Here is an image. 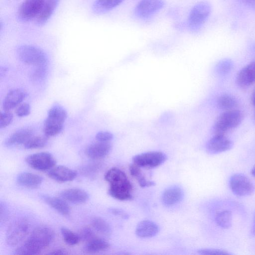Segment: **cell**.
Here are the masks:
<instances>
[{"label": "cell", "instance_id": "obj_27", "mask_svg": "<svg viewBox=\"0 0 255 255\" xmlns=\"http://www.w3.org/2000/svg\"><path fill=\"white\" fill-rule=\"evenodd\" d=\"M217 105L219 109L225 111L235 109L238 105V101L233 96L225 94L218 98Z\"/></svg>", "mask_w": 255, "mask_h": 255}, {"label": "cell", "instance_id": "obj_5", "mask_svg": "<svg viewBox=\"0 0 255 255\" xmlns=\"http://www.w3.org/2000/svg\"><path fill=\"white\" fill-rule=\"evenodd\" d=\"M211 11L210 4L202 1L195 4L188 17L187 24L192 31L199 30L208 19Z\"/></svg>", "mask_w": 255, "mask_h": 255}, {"label": "cell", "instance_id": "obj_10", "mask_svg": "<svg viewBox=\"0 0 255 255\" xmlns=\"http://www.w3.org/2000/svg\"><path fill=\"white\" fill-rule=\"evenodd\" d=\"M44 0H24L17 11V17L22 21H28L39 14Z\"/></svg>", "mask_w": 255, "mask_h": 255}, {"label": "cell", "instance_id": "obj_6", "mask_svg": "<svg viewBox=\"0 0 255 255\" xmlns=\"http://www.w3.org/2000/svg\"><path fill=\"white\" fill-rule=\"evenodd\" d=\"M16 53L22 62L36 67L45 66L47 61L46 55L43 51L32 45L19 46L17 48Z\"/></svg>", "mask_w": 255, "mask_h": 255}, {"label": "cell", "instance_id": "obj_8", "mask_svg": "<svg viewBox=\"0 0 255 255\" xmlns=\"http://www.w3.org/2000/svg\"><path fill=\"white\" fill-rule=\"evenodd\" d=\"M229 185L233 193L240 197L249 196L254 191L252 182L246 176L241 173L233 175L230 177Z\"/></svg>", "mask_w": 255, "mask_h": 255}, {"label": "cell", "instance_id": "obj_23", "mask_svg": "<svg viewBox=\"0 0 255 255\" xmlns=\"http://www.w3.org/2000/svg\"><path fill=\"white\" fill-rule=\"evenodd\" d=\"M42 181V178L39 175L27 172L20 173L16 178V181L18 184L30 188L39 187Z\"/></svg>", "mask_w": 255, "mask_h": 255}, {"label": "cell", "instance_id": "obj_44", "mask_svg": "<svg viewBox=\"0 0 255 255\" xmlns=\"http://www.w3.org/2000/svg\"><path fill=\"white\" fill-rule=\"evenodd\" d=\"M252 101L253 105L255 107V90L254 91V92L253 93V94L252 96Z\"/></svg>", "mask_w": 255, "mask_h": 255}, {"label": "cell", "instance_id": "obj_29", "mask_svg": "<svg viewBox=\"0 0 255 255\" xmlns=\"http://www.w3.org/2000/svg\"><path fill=\"white\" fill-rule=\"evenodd\" d=\"M215 222L218 226L223 229L229 228L232 225V212L227 210L218 212L215 216Z\"/></svg>", "mask_w": 255, "mask_h": 255}, {"label": "cell", "instance_id": "obj_21", "mask_svg": "<svg viewBox=\"0 0 255 255\" xmlns=\"http://www.w3.org/2000/svg\"><path fill=\"white\" fill-rule=\"evenodd\" d=\"M184 196L182 189L178 186H173L166 189L162 195V202L167 206H171L180 202Z\"/></svg>", "mask_w": 255, "mask_h": 255}, {"label": "cell", "instance_id": "obj_20", "mask_svg": "<svg viewBox=\"0 0 255 255\" xmlns=\"http://www.w3.org/2000/svg\"><path fill=\"white\" fill-rule=\"evenodd\" d=\"M159 231V226L149 220H143L137 225L135 234L139 238H148L155 236Z\"/></svg>", "mask_w": 255, "mask_h": 255}, {"label": "cell", "instance_id": "obj_13", "mask_svg": "<svg viewBox=\"0 0 255 255\" xmlns=\"http://www.w3.org/2000/svg\"><path fill=\"white\" fill-rule=\"evenodd\" d=\"M233 145V142L225 135L214 134L208 141L206 150L210 154H218L230 150Z\"/></svg>", "mask_w": 255, "mask_h": 255}, {"label": "cell", "instance_id": "obj_28", "mask_svg": "<svg viewBox=\"0 0 255 255\" xmlns=\"http://www.w3.org/2000/svg\"><path fill=\"white\" fill-rule=\"evenodd\" d=\"M130 174L137 181L141 187H150L154 186L155 183L151 181L147 180L143 175L139 166L133 163L129 166Z\"/></svg>", "mask_w": 255, "mask_h": 255}, {"label": "cell", "instance_id": "obj_30", "mask_svg": "<svg viewBox=\"0 0 255 255\" xmlns=\"http://www.w3.org/2000/svg\"><path fill=\"white\" fill-rule=\"evenodd\" d=\"M92 225L94 229L101 234L104 236H110L112 229L109 223L100 217H95L92 220Z\"/></svg>", "mask_w": 255, "mask_h": 255}, {"label": "cell", "instance_id": "obj_31", "mask_svg": "<svg viewBox=\"0 0 255 255\" xmlns=\"http://www.w3.org/2000/svg\"><path fill=\"white\" fill-rule=\"evenodd\" d=\"M47 136L33 135L24 144L26 149H36L45 146L47 143Z\"/></svg>", "mask_w": 255, "mask_h": 255}, {"label": "cell", "instance_id": "obj_4", "mask_svg": "<svg viewBox=\"0 0 255 255\" xmlns=\"http://www.w3.org/2000/svg\"><path fill=\"white\" fill-rule=\"evenodd\" d=\"M244 118L242 112L236 109L224 111L216 119L213 128L214 134H223L239 126Z\"/></svg>", "mask_w": 255, "mask_h": 255}, {"label": "cell", "instance_id": "obj_3", "mask_svg": "<svg viewBox=\"0 0 255 255\" xmlns=\"http://www.w3.org/2000/svg\"><path fill=\"white\" fill-rule=\"evenodd\" d=\"M67 117V112L63 107L57 104L53 105L44 122L43 131L45 136H54L60 133Z\"/></svg>", "mask_w": 255, "mask_h": 255}, {"label": "cell", "instance_id": "obj_40", "mask_svg": "<svg viewBox=\"0 0 255 255\" xmlns=\"http://www.w3.org/2000/svg\"><path fill=\"white\" fill-rule=\"evenodd\" d=\"M111 212L116 216H118L121 218L124 219H128V214L125 212L124 211L121 210L120 209L117 208H113L111 210Z\"/></svg>", "mask_w": 255, "mask_h": 255}, {"label": "cell", "instance_id": "obj_1", "mask_svg": "<svg viewBox=\"0 0 255 255\" xmlns=\"http://www.w3.org/2000/svg\"><path fill=\"white\" fill-rule=\"evenodd\" d=\"M53 231L49 227L40 226L35 228L28 239L14 251L15 255L38 254L52 241Z\"/></svg>", "mask_w": 255, "mask_h": 255}, {"label": "cell", "instance_id": "obj_22", "mask_svg": "<svg viewBox=\"0 0 255 255\" xmlns=\"http://www.w3.org/2000/svg\"><path fill=\"white\" fill-rule=\"evenodd\" d=\"M60 0H44L41 11L36 18L38 26L44 25L50 19L56 8Z\"/></svg>", "mask_w": 255, "mask_h": 255}, {"label": "cell", "instance_id": "obj_35", "mask_svg": "<svg viewBox=\"0 0 255 255\" xmlns=\"http://www.w3.org/2000/svg\"><path fill=\"white\" fill-rule=\"evenodd\" d=\"M30 113V107L27 103L20 104L15 110V114L18 117H23L28 116Z\"/></svg>", "mask_w": 255, "mask_h": 255}, {"label": "cell", "instance_id": "obj_19", "mask_svg": "<svg viewBox=\"0 0 255 255\" xmlns=\"http://www.w3.org/2000/svg\"><path fill=\"white\" fill-rule=\"evenodd\" d=\"M60 196L66 201L75 204L86 202L89 198L88 194L79 188H69L61 192Z\"/></svg>", "mask_w": 255, "mask_h": 255}, {"label": "cell", "instance_id": "obj_32", "mask_svg": "<svg viewBox=\"0 0 255 255\" xmlns=\"http://www.w3.org/2000/svg\"><path fill=\"white\" fill-rule=\"evenodd\" d=\"M61 232L64 241L68 245L73 246L79 243L80 239L79 236L70 229L62 227L61 228Z\"/></svg>", "mask_w": 255, "mask_h": 255}, {"label": "cell", "instance_id": "obj_34", "mask_svg": "<svg viewBox=\"0 0 255 255\" xmlns=\"http://www.w3.org/2000/svg\"><path fill=\"white\" fill-rule=\"evenodd\" d=\"M13 116L9 111L1 112L0 117V128L7 127L13 120Z\"/></svg>", "mask_w": 255, "mask_h": 255}, {"label": "cell", "instance_id": "obj_33", "mask_svg": "<svg viewBox=\"0 0 255 255\" xmlns=\"http://www.w3.org/2000/svg\"><path fill=\"white\" fill-rule=\"evenodd\" d=\"M233 67V62L229 59L222 60L216 65V71L219 74L224 75L231 72Z\"/></svg>", "mask_w": 255, "mask_h": 255}, {"label": "cell", "instance_id": "obj_14", "mask_svg": "<svg viewBox=\"0 0 255 255\" xmlns=\"http://www.w3.org/2000/svg\"><path fill=\"white\" fill-rule=\"evenodd\" d=\"M236 82L242 88L248 87L255 83V61L250 62L239 71Z\"/></svg>", "mask_w": 255, "mask_h": 255}, {"label": "cell", "instance_id": "obj_16", "mask_svg": "<svg viewBox=\"0 0 255 255\" xmlns=\"http://www.w3.org/2000/svg\"><path fill=\"white\" fill-rule=\"evenodd\" d=\"M110 142L98 141L90 144L86 150L87 155L93 159H100L105 157L112 149Z\"/></svg>", "mask_w": 255, "mask_h": 255}, {"label": "cell", "instance_id": "obj_9", "mask_svg": "<svg viewBox=\"0 0 255 255\" xmlns=\"http://www.w3.org/2000/svg\"><path fill=\"white\" fill-rule=\"evenodd\" d=\"M166 159V154L162 152L149 151L135 155L132 161L139 167L154 168L163 164Z\"/></svg>", "mask_w": 255, "mask_h": 255}, {"label": "cell", "instance_id": "obj_38", "mask_svg": "<svg viewBox=\"0 0 255 255\" xmlns=\"http://www.w3.org/2000/svg\"><path fill=\"white\" fill-rule=\"evenodd\" d=\"M96 139L98 141L110 142L113 138L112 133L106 131H101L96 135Z\"/></svg>", "mask_w": 255, "mask_h": 255}, {"label": "cell", "instance_id": "obj_39", "mask_svg": "<svg viewBox=\"0 0 255 255\" xmlns=\"http://www.w3.org/2000/svg\"><path fill=\"white\" fill-rule=\"evenodd\" d=\"M45 73V69L43 66H38L37 67V68L33 71L31 77L34 80H38L41 78L44 75Z\"/></svg>", "mask_w": 255, "mask_h": 255}, {"label": "cell", "instance_id": "obj_45", "mask_svg": "<svg viewBox=\"0 0 255 255\" xmlns=\"http://www.w3.org/2000/svg\"><path fill=\"white\" fill-rule=\"evenodd\" d=\"M252 174L255 177V166H254L251 171Z\"/></svg>", "mask_w": 255, "mask_h": 255}, {"label": "cell", "instance_id": "obj_41", "mask_svg": "<svg viewBox=\"0 0 255 255\" xmlns=\"http://www.w3.org/2000/svg\"><path fill=\"white\" fill-rule=\"evenodd\" d=\"M244 4L250 6L255 7V0H240Z\"/></svg>", "mask_w": 255, "mask_h": 255}, {"label": "cell", "instance_id": "obj_42", "mask_svg": "<svg viewBox=\"0 0 255 255\" xmlns=\"http://www.w3.org/2000/svg\"><path fill=\"white\" fill-rule=\"evenodd\" d=\"M67 254L65 251L61 249L57 250L49 253L50 255H65Z\"/></svg>", "mask_w": 255, "mask_h": 255}, {"label": "cell", "instance_id": "obj_46", "mask_svg": "<svg viewBox=\"0 0 255 255\" xmlns=\"http://www.w3.org/2000/svg\"></svg>", "mask_w": 255, "mask_h": 255}, {"label": "cell", "instance_id": "obj_7", "mask_svg": "<svg viewBox=\"0 0 255 255\" xmlns=\"http://www.w3.org/2000/svg\"><path fill=\"white\" fill-rule=\"evenodd\" d=\"M29 229L28 221L24 218L14 220L8 227L6 234L7 245L14 247L18 245L26 236Z\"/></svg>", "mask_w": 255, "mask_h": 255}, {"label": "cell", "instance_id": "obj_25", "mask_svg": "<svg viewBox=\"0 0 255 255\" xmlns=\"http://www.w3.org/2000/svg\"><path fill=\"white\" fill-rule=\"evenodd\" d=\"M124 0H95L92 6V9L96 14H103L117 7Z\"/></svg>", "mask_w": 255, "mask_h": 255}, {"label": "cell", "instance_id": "obj_12", "mask_svg": "<svg viewBox=\"0 0 255 255\" xmlns=\"http://www.w3.org/2000/svg\"><path fill=\"white\" fill-rule=\"evenodd\" d=\"M164 5L162 0H140L134 8V13L139 18H146L160 10Z\"/></svg>", "mask_w": 255, "mask_h": 255}, {"label": "cell", "instance_id": "obj_18", "mask_svg": "<svg viewBox=\"0 0 255 255\" xmlns=\"http://www.w3.org/2000/svg\"><path fill=\"white\" fill-rule=\"evenodd\" d=\"M77 175L75 170L62 165L52 168L48 173L51 178L60 182L71 181L76 177Z\"/></svg>", "mask_w": 255, "mask_h": 255}, {"label": "cell", "instance_id": "obj_36", "mask_svg": "<svg viewBox=\"0 0 255 255\" xmlns=\"http://www.w3.org/2000/svg\"><path fill=\"white\" fill-rule=\"evenodd\" d=\"M96 237L93 231L88 227L84 228L80 232V239L88 242L90 240Z\"/></svg>", "mask_w": 255, "mask_h": 255}, {"label": "cell", "instance_id": "obj_37", "mask_svg": "<svg viewBox=\"0 0 255 255\" xmlns=\"http://www.w3.org/2000/svg\"><path fill=\"white\" fill-rule=\"evenodd\" d=\"M198 253L201 255H230L226 251L216 249H203L198 251Z\"/></svg>", "mask_w": 255, "mask_h": 255}, {"label": "cell", "instance_id": "obj_17", "mask_svg": "<svg viewBox=\"0 0 255 255\" xmlns=\"http://www.w3.org/2000/svg\"><path fill=\"white\" fill-rule=\"evenodd\" d=\"M33 135L34 130L31 128H23L12 133L5 141L4 144L7 146L24 144Z\"/></svg>", "mask_w": 255, "mask_h": 255}, {"label": "cell", "instance_id": "obj_43", "mask_svg": "<svg viewBox=\"0 0 255 255\" xmlns=\"http://www.w3.org/2000/svg\"><path fill=\"white\" fill-rule=\"evenodd\" d=\"M252 232L254 235L255 236V213L254 217V221H253V229H252Z\"/></svg>", "mask_w": 255, "mask_h": 255}, {"label": "cell", "instance_id": "obj_24", "mask_svg": "<svg viewBox=\"0 0 255 255\" xmlns=\"http://www.w3.org/2000/svg\"><path fill=\"white\" fill-rule=\"evenodd\" d=\"M42 199L50 206L63 215H68L70 208L66 200L58 197L44 195Z\"/></svg>", "mask_w": 255, "mask_h": 255}, {"label": "cell", "instance_id": "obj_2", "mask_svg": "<svg viewBox=\"0 0 255 255\" xmlns=\"http://www.w3.org/2000/svg\"><path fill=\"white\" fill-rule=\"evenodd\" d=\"M105 179L110 184L108 192L112 197L121 201L132 198V185L123 171L112 168L106 173Z\"/></svg>", "mask_w": 255, "mask_h": 255}, {"label": "cell", "instance_id": "obj_11", "mask_svg": "<svg viewBox=\"0 0 255 255\" xmlns=\"http://www.w3.org/2000/svg\"><path fill=\"white\" fill-rule=\"evenodd\" d=\"M25 161L31 168L38 170H46L53 167L56 160L48 152H41L27 156Z\"/></svg>", "mask_w": 255, "mask_h": 255}, {"label": "cell", "instance_id": "obj_26", "mask_svg": "<svg viewBox=\"0 0 255 255\" xmlns=\"http://www.w3.org/2000/svg\"><path fill=\"white\" fill-rule=\"evenodd\" d=\"M110 246V244L106 240L95 237L87 242L85 249L88 253H96L106 251Z\"/></svg>", "mask_w": 255, "mask_h": 255}, {"label": "cell", "instance_id": "obj_15", "mask_svg": "<svg viewBox=\"0 0 255 255\" xmlns=\"http://www.w3.org/2000/svg\"><path fill=\"white\" fill-rule=\"evenodd\" d=\"M27 96V93L23 89H15L10 91L5 97L2 108L4 111H10L18 107Z\"/></svg>", "mask_w": 255, "mask_h": 255}]
</instances>
